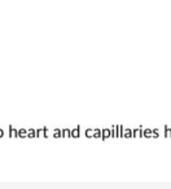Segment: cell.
<instances>
[{"label": "cell", "mask_w": 171, "mask_h": 189, "mask_svg": "<svg viewBox=\"0 0 171 189\" xmlns=\"http://www.w3.org/2000/svg\"><path fill=\"white\" fill-rule=\"evenodd\" d=\"M131 134H132V132H131L130 130H127V131L123 134V136H124V137H131Z\"/></svg>", "instance_id": "cell-5"}, {"label": "cell", "mask_w": 171, "mask_h": 189, "mask_svg": "<svg viewBox=\"0 0 171 189\" xmlns=\"http://www.w3.org/2000/svg\"><path fill=\"white\" fill-rule=\"evenodd\" d=\"M165 136H171V130L167 126H165Z\"/></svg>", "instance_id": "cell-3"}, {"label": "cell", "mask_w": 171, "mask_h": 189, "mask_svg": "<svg viewBox=\"0 0 171 189\" xmlns=\"http://www.w3.org/2000/svg\"><path fill=\"white\" fill-rule=\"evenodd\" d=\"M143 136H145V137H152V130H149V128L144 130V131H143Z\"/></svg>", "instance_id": "cell-2"}, {"label": "cell", "mask_w": 171, "mask_h": 189, "mask_svg": "<svg viewBox=\"0 0 171 189\" xmlns=\"http://www.w3.org/2000/svg\"><path fill=\"white\" fill-rule=\"evenodd\" d=\"M93 134H95V135H93L95 137H100V136H101V132H100L99 130H95V132H93Z\"/></svg>", "instance_id": "cell-7"}, {"label": "cell", "mask_w": 171, "mask_h": 189, "mask_svg": "<svg viewBox=\"0 0 171 189\" xmlns=\"http://www.w3.org/2000/svg\"><path fill=\"white\" fill-rule=\"evenodd\" d=\"M101 134H102V135H101V139L105 140L106 137H109V136H110V130H104Z\"/></svg>", "instance_id": "cell-1"}, {"label": "cell", "mask_w": 171, "mask_h": 189, "mask_svg": "<svg viewBox=\"0 0 171 189\" xmlns=\"http://www.w3.org/2000/svg\"><path fill=\"white\" fill-rule=\"evenodd\" d=\"M158 134H159V131H158V130H153V131H152L153 137H158Z\"/></svg>", "instance_id": "cell-6"}, {"label": "cell", "mask_w": 171, "mask_h": 189, "mask_svg": "<svg viewBox=\"0 0 171 189\" xmlns=\"http://www.w3.org/2000/svg\"><path fill=\"white\" fill-rule=\"evenodd\" d=\"M71 136H74V137H78V136H79V128H77V130L71 131Z\"/></svg>", "instance_id": "cell-4"}, {"label": "cell", "mask_w": 171, "mask_h": 189, "mask_svg": "<svg viewBox=\"0 0 171 189\" xmlns=\"http://www.w3.org/2000/svg\"><path fill=\"white\" fill-rule=\"evenodd\" d=\"M86 135H87L88 137H92V131L91 130H87V131H86Z\"/></svg>", "instance_id": "cell-8"}]
</instances>
